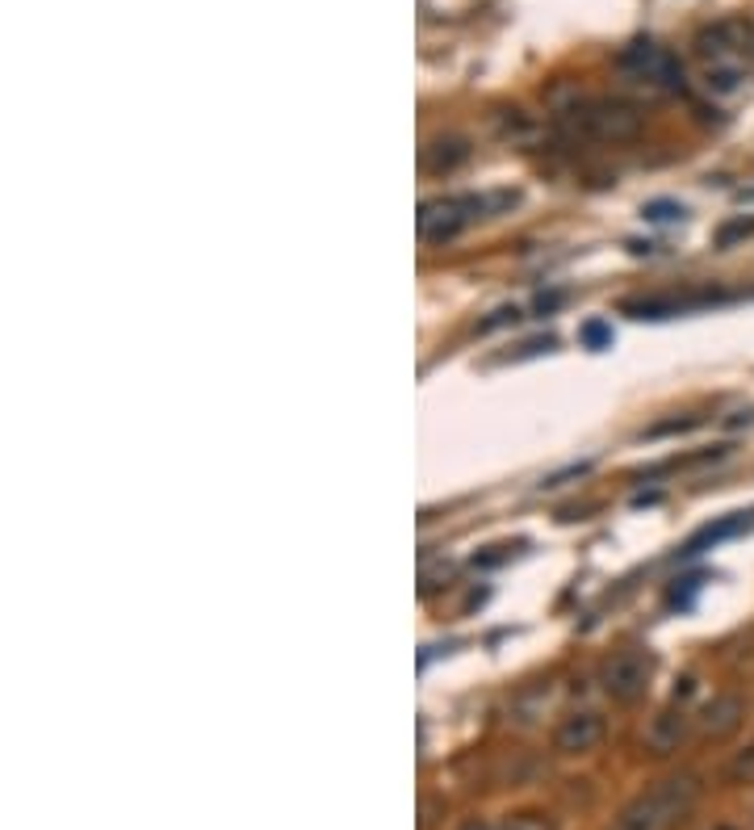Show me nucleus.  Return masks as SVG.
Returning a JSON list of instances; mask_svg holds the SVG:
<instances>
[{
  "label": "nucleus",
  "mask_w": 754,
  "mask_h": 830,
  "mask_svg": "<svg viewBox=\"0 0 754 830\" xmlns=\"http://www.w3.org/2000/svg\"><path fill=\"white\" fill-rule=\"evenodd\" d=\"M470 160V143L465 139H431L424 147V172L440 177V172H453Z\"/></svg>",
  "instance_id": "11"
},
{
  "label": "nucleus",
  "mask_w": 754,
  "mask_h": 830,
  "mask_svg": "<svg viewBox=\"0 0 754 830\" xmlns=\"http://www.w3.org/2000/svg\"><path fill=\"white\" fill-rule=\"evenodd\" d=\"M683 738H688V713L674 709V705L671 709H662L646 730V747L654 750V755H671V750H679Z\"/></svg>",
  "instance_id": "9"
},
{
  "label": "nucleus",
  "mask_w": 754,
  "mask_h": 830,
  "mask_svg": "<svg viewBox=\"0 0 754 830\" xmlns=\"http://www.w3.org/2000/svg\"><path fill=\"white\" fill-rule=\"evenodd\" d=\"M649 675H654V654L642 650V646H624V650H617L599 667V688H604V697L617 700V705H637V700L646 697Z\"/></svg>",
  "instance_id": "4"
},
{
  "label": "nucleus",
  "mask_w": 754,
  "mask_h": 830,
  "mask_svg": "<svg viewBox=\"0 0 754 830\" xmlns=\"http://www.w3.org/2000/svg\"><path fill=\"white\" fill-rule=\"evenodd\" d=\"M499 830H558L549 814H537V809H524V814H512L508 822H499Z\"/></svg>",
  "instance_id": "14"
},
{
  "label": "nucleus",
  "mask_w": 754,
  "mask_h": 830,
  "mask_svg": "<svg viewBox=\"0 0 754 830\" xmlns=\"http://www.w3.org/2000/svg\"><path fill=\"white\" fill-rule=\"evenodd\" d=\"M751 525H754V512H729L726 520H717V525L701 529V533H696L692 541H688V545H683V558H696V554L713 550V545H721V541H729V537L746 533Z\"/></svg>",
  "instance_id": "10"
},
{
  "label": "nucleus",
  "mask_w": 754,
  "mask_h": 830,
  "mask_svg": "<svg viewBox=\"0 0 754 830\" xmlns=\"http://www.w3.org/2000/svg\"><path fill=\"white\" fill-rule=\"evenodd\" d=\"M579 340L587 345L592 352H604V349H612V323H604V320H587L583 327H579Z\"/></svg>",
  "instance_id": "12"
},
{
  "label": "nucleus",
  "mask_w": 754,
  "mask_h": 830,
  "mask_svg": "<svg viewBox=\"0 0 754 830\" xmlns=\"http://www.w3.org/2000/svg\"><path fill=\"white\" fill-rule=\"evenodd\" d=\"M592 470V461H579V466H570V470H562V474H549V479L540 482V486H562L566 479H583Z\"/></svg>",
  "instance_id": "17"
},
{
  "label": "nucleus",
  "mask_w": 754,
  "mask_h": 830,
  "mask_svg": "<svg viewBox=\"0 0 754 830\" xmlns=\"http://www.w3.org/2000/svg\"><path fill=\"white\" fill-rule=\"evenodd\" d=\"M696 802H701V777H692V772L667 777L624 805L608 830H674L692 814Z\"/></svg>",
  "instance_id": "2"
},
{
  "label": "nucleus",
  "mask_w": 754,
  "mask_h": 830,
  "mask_svg": "<svg viewBox=\"0 0 754 830\" xmlns=\"http://www.w3.org/2000/svg\"><path fill=\"white\" fill-rule=\"evenodd\" d=\"M620 68H624L633 81L649 84V88H662V93L683 88V63H679L671 51L654 47V43H633L629 51L620 55Z\"/></svg>",
  "instance_id": "5"
},
{
  "label": "nucleus",
  "mask_w": 754,
  "mask_h": 830,
  "mask_svg": "<svg viewBox=\"0 0 754 830\" xmlns=\"http://www.w3.org/2000/svg\"><path fill=\"white\" fill-rule=\"evenodd\" d=\"M515 320H520V311H515V306H499L490 320L478 323V332H495V327H503V323H515Z\"/></svg>",
  "instance_id": "16"
},
{
  "label": "nucleus",
  "mask_w": 754,
  "mask_h": 830,
  "mask_svg": "<svg viewBox=\"0 0 754 830\" xmlns=\"http://www.w3.org/2000/svg\"><path fill=\"white\" fill-rule=\"evenodd\" d=\"M515 206V193L503 189V193H449V197H431L419 206V218H415V231L424 243H449L458 240L461 231H470L474 222L499 215Z\"/></svg>",
  "instance_id": "1"
},
{
  "label": "nucleus",
  "mask_w": 754,
  "mask_h": 830,
  "mask_svg": "<svg viewBox=\"0 0 754 830\" xmlns=\"http://www.w3.org/2000/svg\"><path fill=\"white\" fill-rule=\"evenodd\" d=\"M558 122L566 134L595 143H629L642 134V113L612 97H574L570 106L558 109Z\"/></svg>",
  "instance_id": "3"
},
{
  "label": "nucleus",
  "mask_w": 754,
  "mask_h": 830,
  "mask_svg": "<svg viewBox=\"0 0 754 830\" xmlns=\"http://www.w3.org/2000/svg\"><path fill=\"white\" fill-rule=\"evenodd\" d=\"M642 218H646V222H658V227H667V222H679V218H683V206H679V202H667V197H658V202H646V206H642Z\"/></svg>",
  "instance_id": "13"
},
{
  "label": "nucleus",
  "mask_w": 754,
  "mask_h": 830,
  "mask_svg": "<svg viewBox=\"0 0 754 830\" xmlns=\"http://www.w3.org/2000/svg\"><path fill=\"white\" fill-rule=\"evenodd\" d=\"M604 734H608V722L592 713V709H583V713H570L562 718V725L554 730V747L562 750V755H587L604 743Z\"/></svg>",
  "instance_id": "7"
},
{
  "label": "nucleus",
  "mask_w": 754,
  "mask_h": 830,
  "mask_svg": "<svg viewBox=\"0 0 754 830\" xmlns=\"http://www.w3.org/2000/svg\"><path fill=\"white\" fill-rule=\"evenodd\" d=\"M458 830H499V827H490V822H483V818H470V822H461Z\"/></svg>",
  "instance_id": "18"
},
{
  "label": "nucleus",
  "mask_w": 754,
  "mask_h": 830,
  "mask_svg": "<svg viewBox=\"0 0 754 830\" xmlns=\"http://www.w3.org/2000/svg\"><path fill=\"white\" fill-rule=\"evenodd\" d=\"M696 51H701L704 68H746V51H751V29L742 22H721L696 34Z\"/></svg>",
  "instance_id": "6"
},
{
  "label": "nucleus",
  "mask_w": 754,
  "mask_h": 830,
  "mask_svg": "<svg viewBox=\"0 0 754 830\" xmlns=\"http://www.w3.org/2000/svg\"><path fill=\"white\" fill-rule=\"evenodd\" d=\"M729 780H754V747L742 750V755L729 763Z\"/></svg>",
  "instance_id": "15"
},
{
  "label": "nucleus",
  "mask_w": 754,
  "mask_h": 830,
  "mask_svg": "<svg viewBox=\"0 0 754 830\" xmlns=\"http://www.w3.org/2000/svg\"><path fill=\"white\" fill-rule=\"evenodd\" d=\"M742 718H746V705H742V697L721 693V697H713L701 709V734L704 738H713V743H721V738H729V734H738Z\"/></svg>",
  "instance_id": "8"
}]
</instances>
